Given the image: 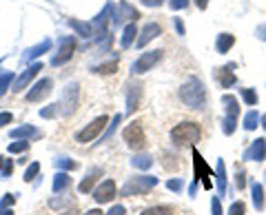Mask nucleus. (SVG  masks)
Wrapping results in <instances>:
<instances>
[{
  "instance_id": "33",
  "label": "nucleus",
  "mask_w": 266,
  "mask_h": 215,
  "mask_svg": "<svg viewBox=\"0 0 266 215\" xmlns=\"http://www.w3.org/2000/svg\"><path fill=\"white\" fill-rule=\"evenodd\" d=\"M220 126H222V133L229 138V136H233L237 131V118L224 116V118H222V122H220Z\"/></svg>"
},
{
  "instance_id": "31",
  "label": "nucleus",
  "mask_w": 266,
  "mask_h": 215,
  "mask_svg": "<svg viewBox=\"0 0 266 215\" xmlns=\"http://www.w3.org/2000/svg\"><path fill=\"white\" fill-rule=\"evenodd\" d=\"M259 118H262V113L255 111V109H251V111L244 116V120H242L244 131H255L257 126H259Z\"/></svg>"
},
{
  "instance_id": "47",
  "label": "nucleus",
  "mask_w": 266,
  "mask_h": 215,
  "mask_svg": "<svg viewBox=\"0 0 266 215\" xmlns=\"http://www.w3.org/2000/svg\"><path fill=\"white\" fill-rule=\"evenodd\" d=\"M189 3H191V0H169V7L175 9V11H180V9H187Z\"/></svg>"
},
{
  "instance_id": "48",
  "label": "nucleus",
  "mask_w": 266,
  "mask_h": 215,
  "mask_svg": "<svg viewBox=\"0 0 266 215\" xmlns=\"http://www.w3.org/2000/svg\"><path fill=\"white\" fill-rule=\"evenodd\" d=\"M11 173H14V162H11V160H5V167H3V171H0V175L7 180V178H11Z\"/></svg>"
},
{
  "instance_id": "51",
  "label": "nucleus",
  "mask_w": 266,
  "mask_h": 215,
  "mask_svg": "<svg viewBox=\"0 0 266 215\" xmlns=\"http://www.w3.org/2000/svg\"><path fill=\"white\" fill-rule=\"evenodd\" d=\"M255 36H257L262 42H266V24H257V29H255Z\"/></svg>"
},
{
  "instance_id": "41",
  "label": "nucleus",
  "mask_w": 266,
  "mask_h": 215,
  "mask_svg": "<svg viewBox=\"0 0 266 215\" xmlns=\"http://www.w3.org/2000/svg\"><path fill=\"white\" fill-rule=\"evenodd\" d=\"M226 215H246V202L244 200H235L233 204L229 206Z\"/></svg>"
},
{
  "instance_id": "12",
  "label": "nucleus",
  "mask_w": 266,
  "mask_h": 215,
  "mask_svg": "<svg viewBox=\"0 0 266 215\" xmlns=\"http://www.w3.org/2000/svg\"><path fill=\"white\" fill-rule=\"evenodd\" d=\"M118 184H116V180H102L100 184L93 189V195L91 198L98 202V204H111L113 200H116V195H118Z\"/></svg>"
},
{
  "instance_id": "34",
  "label": "nucleus",
  "mask_w": 266,
  "mask_h": 215,
  "mask_svg": "<svg viewBox=\"0 0 266 215\" xmlns=\"http://www.w3.org/2000/svg\"><path fill=\"white\" fill-rule=\"evenodd\" d=\"M54 167L58 169V171H67V173H69V171H75V169H78L80 164L75 162V160H71V157L65 155V157H56V160H54Z\"/></svg>"
},
{
  "instance_id": "24",
  "label": "nucleus",
  "mask_w": 266,
  "mask_h": 215,
  "mask_svg": "<svg viewBox=\"0 0 266 215\" xmlns=\"http://www.w3.org/2000/svg\"><path fill=\"white\" fill-rule=\"evenodd\" d=\"M71 184H73L71 175H69L67 171H58V173L54 175V184H51V189H54V193H65Z\"/></svg>"
},
{
  "instance_id": "7",
  "label": "nucleus",
  "mask_w": 266,
  "mask_h": 215,
  "mask_svg": "<svg viewBox=\"0 0 266 215\" xmlns=\"http://www.w3.org/2000/svg\"><path fill=\"white\" fill-rule=\"evenodd\" d=\"M75 49H78V38L75 36H62L58 40V51H56V56L51 58V65L54 67L67 65V62L73 58Z\"/></svg>"
},
{
  "instance_id": "29",
  "label": "nucleus",
  "mask_w": 266,
  "mask_h": 215,
  "mask_svg": "<svg viewBox=\"0 0 266 215\" xmlns=\"http://www.w3.org/2000/svg\"><path fill=\"white\" fill-rule=\"evenodd\" d=\"M93 73H100V75H109V73H116L118 71V56L109 62H100V65H93L91 67Z\"/></svg>"
},
{
  "instance_id": "36",
  "label": "nucleus",
  "mask_w": 266,
  "mask_h": 215,
  "mask_svg": "<svg viewBox=\"0 0 266 215\" xmlns=\"http://www.w3.org/2000/svg\"><path fill=\"white\" fill-rule=\"evenodd\" d=\"M173 206H167V204H155V206H147L140 215H173Z\"/></svg>"
},
{
  "instance_id": "44",
  "label": "nucleus",
  "mask_w": 266,
  "mask_h": 215,
  "mask_svg": "<svg viewBox=\"0 0 266 215\" xmlns=\"http://www.w3.org/2000/svg\"><path fill=\"white\" fill-rule=\"evenodd\" d=\"M226 211L222 208V198L220 195H213L211 198V215H224Z\"/></svg>"
},
{
  "instance_id": "40",
  "label": "nucleus",
  "mask_w": 266,
  "mask_h": 215,
  "mask_svg": "<svg viewBox=\"0 0 266 215\" xmlns=\"http://www.w3.org/2000/svg\"><path fill=\"white\" fill-rule=\"evenodd\" d=\"M9 153H24V151H29V140H16V142H9L7 147Z\"/></svg>"
},
{
  "instance_id": "58",
  "label": "nucleus",
  "mask_w": 266,
  "mask_h": 215,
  "mask_svg": "<svg viewBox=\"0 0 266 215\" xmlns=\"http://www.w3.org/2000/svg\"><path fill=\"white\" fill-rule=\"evenodd\" d=\"M5 160H7V157H5V155H0V171H3V167H5Z\"/></svg>"
},
{
  "instance_id": "26",
  "label": "nucleus",
  "mask_w": 266,
  "mask_h": 215,
  "mask_svg": "<svg viewBox=\"0 0 266 215\" xmlns=\"http://www.w3.org/2000/svg\"><path fill=\"white\" fill-rule=\"evenodd\" d=\"M131 167L133 169H138V171H149L151 167H153V155L151 153H136L131 157Z\"/></svg>"
},
{
  "instance_id": "57",
  "label": "nucleus",
  "mask_w": 266,
  "mask_h": 215,
  "mask_svg": "<svg viewBox=\"0 0 266 215\" xmlns=\"http://www.w3.org/2000/svg\"><path fill=\"white\" fill-rule=\"evenodd\" d=\"M0 215H16L14 211H11V208H5V211L3 213H0Z\"/></svg>"
},
{
  "instance_id": "49",
  "label": "nucleus",
  "mask_w": 266,
  "mask_h": 215,
  "mask_svg": "<svg viewBox=\"0 0 266 215\" xmlns=\"http://www.w3.org/2000/svg\"><path fill=\"white\" fill-rule=\"evenodd\" d=\"M173 27L177 31V36H184L187 31H184V22H182V18H173Z\"/></svg>"
},
{
  "instance_id": "15",
  "label": "nucleus",
  "mask_w": 266,
  "mask_h": 215,
  "mask_svg": "<svg viewBox=\"0 0 266 215\" xmlns=\"http://www.w3.org/2000/svg\"><path fill=\"white\" fill-rule=\"evenodd\" d=\"M162 34V27L157 22H147L142 27V31H138V38H136V47L138 49H142V47H147L153 38H157Z\"/></svg>"
},
{
  "instance_id": "56",
  "label": "nucleus",
  "mask_w": 266,
  "mask_h": 215,
  "mask_svg": "<svg viewBox=\"0 0 266 215\" xmlns=\"http://www.w3.org/2000/svg\"><path fill=\"white\" fill-rule=\"evenodd\" d=\"M259 126H264V131H266V113H262V118H259Z\"/></svg>"
},
{
  "instance_id": "43",
  "label": "nucleus",
  "mask_w": 266,
  "mask_h": 215,
  "mask_svg": "<svg viewBox=\"0 0 266 215\" xmlns=\"http://www.w3.org/2000/svg\"><path fill=\"white\" fill-rule=\"evenodd\" d=\"M56 116H60L58 102H56V104H47L44 109H40V118H44V120H51V118H56Z\"/></svg>"
},
{
  "instance_id": "35",
  "label": "nucleus",
  "mask_w": 266,
  "mask_h": 215,
  "mask_svg": "<svg viewBox=\"0 0 266 215\" xmlns=\"http://www.w3.org/2000/svg\"><path fill=\"white\" fill-rule=\"evenodd\" d=\"M240 98L244 100V104H246V106H255V104L259 102L257 91H255V89H251V87H242V89H240Z\"/></svg>"
},
{
  "instance_id": "55",
  "label": "nucleus",
  "mask_w": 266,
  "mask_h": 215,
  "mask_svg": "<svg viewBox=\"0 0 266 215\" xmlns=\"http://www.w3.org/2000/svg\"><path fill=\"white\" fill-rule=\"evenodd\" d=\"M195 5H198L200 9H206L208 7V0H195Z\"/></svg>"
},
{
  "instance_id": "8",
  "label": "nucleus",
  "mask_w": 266,
  "mask_h": 215,
  "mask_svg": "<svg viewBox=\"0 0 266 215\" xmlns=\"http://www.w3.org/2000/svg\"><path fill=\"white\" fill-rule=\"evenodd\" d=\"M162 58H164V49H151V51H144V53H140V58H138V60L131 65V73H133V75L147 73V71H151V69H153Z\"/></svg>"
},
{
  "instance_id": "30",
  "label": "nucleus",
  "mask_w": 266,
  "mask_h": 215,
  "mask_svg": "<svg viewBox=\"0 0 266 215\" xmlns=\"http://www.w3.org/2000/svg\"><path fill=\"white\" fill-rule=\"evenodd\" d=\"M69 206H73V200L67 198V195L56 193L54 198H49V208H54V211H62V208H69Z\"/></svg>"
},
{
  "instance_id": "3",
  "label": "nucleus",
  "mask_w": 266,
  "mask_h": 215,
  "mask_svg": "<svg viewBox=\"0 0 266 215\" xmlns=\"http://www.w3.org/2000/svg\"><path fill=\"white\" fill-rule=\"evenodd\" d=\"M160 184V180L155 175H131L129 180L120 189V195L122 198H133V195H147L149 191Z\"/></svg>"
},
{
  "instance_id": "1",
  "label": "nucleus",
  "mask_w": 266,
  "mask_h": 215,
  "mask_svg": "<svg viewBox=\"0 0 266 215\" xmlns=\"http://www.w3.org/2000/svg\"><path fill=\"white\" fill-rule=\"evenodd\" d=\"M177 96H180L182 104H184L187 109H193V111L204 109V104H206V89H204V85H202V80L195 78V75L187 78V82L180 87V91H177Z\"/></svg>"
},
{
  "instance_id": "38",
  "label": "nucleus",
  "mask_w": 266,
  "mask_h": 215,
  "mask_svg": "<svg viewBox=\"0 0 266 215\" xmlns=\"http://www.w3.org/2000/svg\"><path fill=\"white\" fill-rule=\"evenodd\" d=\"M38 173H40V162H31L27 169H24V175H22V180L24 182H34L38 178Z\"/></svg>"
},
{
  "instance_id": "53",
  "label": "nucleus",
  "mask_w": 266,
  "mask_h": 215,
  "mask_svg": "<svg viewBox=\"0 0 266 215\" xmlns=\"http://www.w3.org/2000/svg\"><path fill=\"white\" fill-rule=\"evenodd\" d=\"M198 184L200 182H191V184H189V198H195V193H198Z\"/></svg>"
},
{
  "instance_id": "32",
  "label": "nucleus",
  "mask_w": 266,
  "mask_h": 215,
  "mask_svg": "<svg viewBox=\"0 0 266 215\" xmlns=\"http://www.w3.org/2000/svg\"><path fill=\"white\" fill-rule=\"evenodd\" d=\"M14 71H5V69H0V98L5 96L9 89H11V85H14Z\"/></svg>"
},
{
  "instance_id": "11",
  "label": "nucleus",
  "mask_w": 266,
  "mask_h": 215,
  "mask_svg": "<svg viewBox=\"0 0 266 215\" xmlns=\"http://www.w3.org/2000/svg\"><path fill=\"white\" fill-rule=\"evenodd\" d=\"M51 91H54V80L51 78H40L38 82L31 85V89H27L24 100H27V102H42L47 96H51Z\"/></svg>"
},
{
  "instance_id": "45",
  "label": "nucleus",
  "mask_w": 266,
  "mask_h": 215,
  "mask_svg": "<svg viewBox=\"0 0 266 215\" xmlns=\"http://www.w3.org/2000/svg\"><path fill=\"white\" fill-rule=\"evenodd\" d=\"M14 204H16V195H14V193L3 195V198H0V213H3L5 208H11Z\"/></svg>"
},
{
  "instance_id": "18",
  "label": "nucleus",
  "mask_w": 266,
  "mask_h": 215,
  "mask_svg": "<svg viewBox=\"0 0 266 215\" xmlns=\"http://www.w3.org/2000/svg\"><path fill=\"white\" fill-rule=\"evenodd\" d=\"M51 45H54V42L49 40V38H44V40H40V42H38V45L29 47V49H24V53H22V62L38 60V58H40V56L49 53V51H51Z\"/></svg>"
},
{
  "instance_id": "2",
  "label": "nucleus",
  "mask_w": 266,
  "mask_h": 215,
  "mask_svg": "<svg viewBox=\"0 0 266 215\" xmlns=\"http://www.w3.org/2000/svg\"><path fill=\"white\" fill-rule=\"evenodd\" d=\"M169 136H171V140H173V144H177V147H187V144L195 147V144L202 140V126H200V122L189 120V122L175 124Z\"/></svg>"
},
{
  "instance_id": "19",
  "label": "nucleus",
  "mask_w": 266,
  "mask_h": 215,
  "mask_svg": "<svg viewBox=\"0 0 266 215\" xmlns=\"http://www.w3.org/2000/svg\"><path fill=\"white\" fill-rule=\"evenodd\" d=\"M102 173H104V171L100 169V167H91V169H89V173L85 175V180H82L80 184H78V191L85 193V195H87V193H93V189L98 186V178H100Z\"/></svg>"
},
{
  "instance_id": "14",
  "label": "nucleus",
  "mask_w": 266,
  "mask_h": 215,
  "mask_svg": "<svg viewBox=\"0 0 266 215\" xmlns=\"http://www.w3.org/2000/svg\"><path fill=\"white\" fill-rule=\"evenodd\" d=\"M242 160H246V162H264L266 160V138H257V140H253L242 153Z\"/></svg>"
},
{
  "instance_id": "23",
  "label": "nucleus",
  "mask_w": 266,
  "mask_h": 215,
  "mask_svg": "<svg viewBox=\"0 0 266 215\" xmlns=\"http://www.w3.org/2000/svg\"><path fill=\"white\" fill-rule=\"evenodd\" d=\"M69 27H71L80 38H85V40H89V38L96 36V27H93L91 22H85V20H75V18H69Z\"/></svg>"
},
{
  "instance_id": "20",
  "label": "nucleus",
  "mask_w": 266,
  "mask_h": 215,
  "mask_svg": "<svg viewBox=\"0 0 266 215\" xmlns=\"http://www.w3.org/2000/svg\"><path fill=\"white\" fill-rule=\"evenodd\" d=\"M213 178H215V186H218V195L220 198H226V164H224V160H218V164H215V169H213Z\"/></svg>"
},
{
  "instance_id": "54",
  "label": "nucleus",
  "mask_w": 266,
  "mask_h": 215,
  "mask_svg": "<svg viewBox=\"0 0 266 215\" xmlns=\"http://www.w3.org/2000/svg\"><path fill=\"white\" fill-rule=\"evenodd\" d=\"M82 215H104V213L100 211V208H89V211H85Z\"/></svg>"
},
{
  "instance_id": "50",
  "label": "nucleus",
  "mask_w": 266,
  "mask_h": 215,
  "mask_svg": "<svg viewBox=\"0 0 266 215\" xmlns=\"http://www.w3.org/2000/svg\"><path fill=\"white\" fill-rule=\"evenodd\" d=\"M124 213H126V208H124L122 204H116V206H111L104 215H124Z\"/></svg>"
},
{
  "instance_id": "17",
  "label": "nucleus",
  "mask_w": 266,
  "mask_h": 215,
  "mask_svg": "<svg viewBox=\"0 0 266 215\" xmlns=\"http://www.w3.org/2000/svg\"><path fill=\"white\" fill-rule=\"evenodd\" d=\"M233 69H235V62H229V65L218 69V73H215V78H218L222 89H231V87L237 85V75L233 73Z\"/></svg>"
},
{
  "instance_id": "4",
  "label": "nucleus",
  "mask_w": 266,
  "mask_h": 215,
  "mask_svg": "<svg viewBox=\"0 0 266 215\" xmlns=\"http://www.w3.org/2000/svg\"><path fill=\"white\" fill-rule=\"evenodd\" d=\"M80 106V85L78 82H69V85L62 89L60 102H58V111L62 118H71Z\"/></svg>"
},
{
  "instance_id": "25",
  "label": "nucleus",
  "mask_w": 266,
  "mask_h": 215,
  "mask_svg": "<svg viewBox=\"0 0 266 215\" xmlns=\"http://www.w3.org/2000/svg\"><path fill=\"white\" fill-rule=\"evenodd\" d=\"M222 109H224L226 116H233V118H240V100L231 93H224L222 96Z\"/></svg>"
},
{
  "instance_id": "52",
  "label": "nucleus",
  "mask_w": 266,
  "mask_h": 215,
  "mask_svg": "<svg viewBox=\"0 0 266 215\" xmlns=\"http://www.w3.org/2000/svg\"><path fill=\"white\" fill-rule=\"evenodd\" d=\"M140 3L144 5V7H153V9H155V7H160L164 0H140Z\"/></svg>"
},
{
  "instance_id": "46",
  "label": "nucleus",
  "mask_w": 266,
  "mask_h": 215,
  "mask_svg": "<svg viewBox=\"0 0 266 215\" xmlns=\"http://www.w3.org/2000/svg\"><path fill=\"white\" fill-rule=\"evenodd\" d=\"M11 122H14V113L11 111H0V129L9 126Z\"/></svg>"
},
{
  "instance_id": "21",
  "label": "nucleus",
  "mask_w": 266,
  "mask_h": 215,
  "mask_svg": "<svg viewBox=\"0 0 266 215\" xmlns=\"http://www.w3.org/2000/svg\"><path fill=\"white\" fill-rule=\"evenodd\" d=\"M38 136H40V131H38L34 124H22V126H16V129H9L11 140H29L31 142Z\"/></svg>"
},
{
  "instance_id": "9",
  "label": "nucleus",
  "mask_w": 266,
  "mask_h": 215,
  "mask_svg": "<svg viewBox=\"0 0 266 215\" xmlns=\"http://www.w3.org/2000/svg\"><path fill=\"white\" fill-rule=\"evenodd\" d=\"M211 178H213V169L204 162V157L200 155V151L193 149V180L202 182V186L204 189H211L213 186Z\"/></svg>"
},
{
  "instance_id": "16",
  "label": "nucleus",
  "mask_w": 266,
  "mask_h": 215,
  "mask_svg": "<svg viewBox=\"0 0 266 215\" xmlns=\"http://www.w3.org/2000/svg\"><path fill=\"white\" fill-rule=\"evenodd\" d=\"M140 102H142V85L133 82V85H129V91H126V116H133V111L140 109Z\"/></svg>"
},
{
  "instance_id": "10",
  "label": "nucleus",
  "mask_w": 266,
  "mask_h": 215,
  "mask_svg": "<svg viewBox=\"0 0 266 215\" xmlns=\"http://www.w3.org/2000/svg\"><path fill=\"white\" fill-rule=\"evenodd\" d=\"M122 138H124L126 147L133 149V151H142L144 144H147V136H144L142 122H131V124L122 131Z\"/></svg>"
},
{
  "instance_id": "37",
  "label": "nucleus",
  "mask_w": 266,
  "mask_h": 215,
  "mask_svg": "<svg viewBox=\"0 0 266 215\" xmlns=\"http://www.w3.org/2000/svg\"><path fill=\"white\" fill-rule=\"evenodd\" d=\"M120 122H122V116H120V113H116V116L111 118V124H107V129H104L102 138H98V142H96V144H102V142L107 140V138H111V136H113V131L118 129V124H120Z\"/></svg>"
},
{
  "instance_id": "28",
  "label": "nucleus",
  "mask_w": 266,
  "mask_h": 215,
  "mask_svg": "<svg viewBox=\"0 0 266 215\" xmlns=\"http://www.w3.org/2000/svg\"><path fill=\"white\" fill-rule=\"evenodd\" d=\"M233 45H235V36L233 34H220L218 40H215V49H218V53H229Z\"/></svg>"
},
{
  "instance_id": "39",
  "label": "nucleus",
  "mask_w": 266,
  "mask_h": 215,
  "mask_svg": "<svg viewBox=\"0 0 266 215\" xmlns=\"http://www.w3.org/2000/svg\"><path fill=\"white\" fill-rule=\"evenodd\" d=\"M233 178H235V189H237V191H244V189H246V171L240 167V162L235 167V175H233Z\"/></svg>"
},
{
  "instance_id": "6",
  "label": "nucleus",
  "mask_w": 266,
  "mask_h": 215,
  "mask_svg": "<svg viewBox=\"0 0 266 215\" xmlns=\"http://www.w3.org/2000/svg\"><path fill=\"white\" fill-rule=\"evenodd\" d=\"M140 18V11H138L133 5H129L126 0H120L118 5L111 3V24L113 27H120L122 22H136Z\"/></svg>"
},
{
  "instance_id": "27",
  "label": "nucleus",
  "mask_w": 266,
  "mask_h": 215,
  "mask_svg": "<svg viewBox=\"0 0 266 215\" xmlns=\"http://www.w3.org/2000/svg\"><path fill=\"white\" fill-rule=\"evenodd\" d=\"M136 36H138L136 22H126V27L122 29V38H120V47H122V49H129L133 42H136Z\"/></svg>"
},
{
  "instance_id": "42",
  "label": "nucleus",
  "mask_w": 266,
  "mask_h": 215,
  "mask_svg": "<svg viewBox=\"0 0 266 215\" xmlns=\"http://www.w3.org/2000/svg\"><path fill=\"white\" fill-rule=\"evenodd\" d=\"M167 189L171 193H182L184 191V180L182 178H171V180H167Z\"/></svg>"
},
{
  "instance_id": "22",
  "label": "nucleus",
  "mask_w": 266,
  "mask_h": 215,
  "mask_svg": "<svg viewBox=\"0 0 266 215\" xmlns=\"http://www.w3.org/2000/svg\"><path fill=\"white\" fill-rule=\"evenodd\" d=\"M251 202L255 206V211H264L266 193H264V184H259L257 180H251Z\"/></svg>"
},
{
  "instance_id": "5",
  "label": "nucleus",
  "mask_w": 266,
  "mask_h": 215,
  "mask_svg": "<svg viewBox=\"0 0 266 215\" xmlns=\"http://www.w3.org/2000/svg\"><path fill=\"white\" fill-rule=\"evenodd\" d=\"M111 120L109 116H98L96 120H91L87 126H82V129L75 133V142L78 144H89V142H96L100 136L104 133L107 124H109Z\"/></svg>"
},
{
  "instance_id": "13",
  "label": "nucleus",
  "mask_w": 266,
  "mask_h": 215,
  "mask_svg": "<svg viewBox=\"0 0 266 215\" xmlns=\"http://www.w3.org/2000/svg\"><path fill=\"white\" fill-rule=\"evenodd\" d=\"M40 71H42V65H40V62H34V65H29V67L24 69V71L14 80V85H11V91H14V93H22V91L31 85V82H34V78H36V75L40 73Z\"/></svg>"
}]
</instances>
